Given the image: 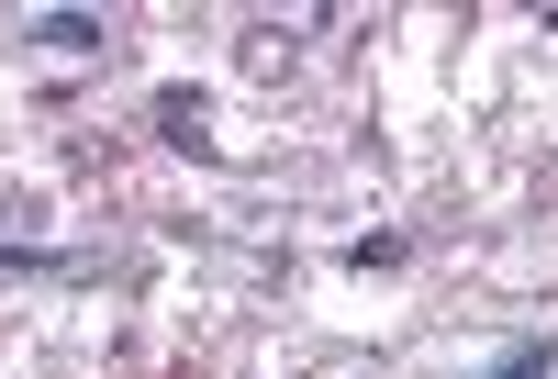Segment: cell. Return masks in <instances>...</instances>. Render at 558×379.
I'll use <instances>...</instances> for the list:
<instances>
[{
  "mask_svg": "<svg viewBox=\"0 0 558 379\" xmlns=\"http://www.w3.org/2000/svg\"><path fill=\"white\" fill-rule=\"evenodd\" d=\"M12 34H23V45H45V57H101V45H112V34H101V12H23Z\"/></svg>",
  "mask_w": 558,
  "mask_h": 379,
  "instance_id": "cell-1",
  "label": "cell"
},
{
  "mask_svg": "<svg viewBox=\"0 0 558 379\" xmlns=\"http://www.w3.org/2000/svg\"><path fill=\"white\" fill-rule=\"evenodd\" d=\"M146 112H157V146H179V157H223L213 134H202V89H157Z\"/></svg>",
  "mask_w": 558,
  "mask_h": 379,
  "instance_id": "cell-2",
  "label": "cell"
},
{
  "mask_svg": "<svg viewBox=\"0 0 558 379\" xmlns=\"http://www.w3.org/2000/svg\"><path fill=\"white\" fill-rule=\"evenodd\" d=\"M0 279H89V257H68V246H0Z\"/></svg>",
  "mask_w": 558,
  "mask_h": 379,
  "instance_id": "cell-3",
  "label": "cell"
},
{
  "mask_svg": "<svg viewBox=\"0 0 558 379\" xmlns=\"http://www.w3.org/2000/svg\"><path fill=\"white\" fill-rule=\"evenodd\" d=\"M481 379H558V346H547V335H514V346H502Z\"/></svg>",
  "mask_w": 558,
  "mask_h": 379,
  "instance_id": "cell-4",
  "label": "cell"
},
{
  "mask_svg": "<svg viewBox=\"0 0 558 379\" xmlns=\"http://www.w3.org/2000/svg\"><path fill=\"white\" fill-rule=\"evenodd\" d=\"M402 257H413V246H402V234H357V246H347L336 268H357V279H368V268H402Z\"/></svg>",
  "mask_w": 558,
  "mask_h": 379,
  "instance_id": "cell-5",
  "label": "cell"
},
{
  "mask_svg": "<svg viewBox=\"0 0 558 379\" xmlns=\"http://www.w3.org/2000/svg\"><path fill=\"white\" fill-rule=\"evenodd\" d=\"M246 68H257V78L291 68V23H257V34H246Z\"/></svg>",
  "mask_w": 558,
  "mask_h": 379,
  "instance_id": "cell-6",
  "label": "cell"
}]
</instances>
